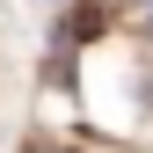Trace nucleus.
I'll use <instances>...</instances> for the list:
<instances>
[{
	"mask_svg": "<svg viewBox=\"0 0 153 153\" xmlns=\"http://www.w3.org/2000/svg\"><path fill=\"white\" fill-rule=\"evenodd\" d=\"M29 153H59V146H29Z\"/></svg>",
	"mask_w": 153,
	"mask_h": 153,
	"instance_id": "1",
	"label": "nucleus"
}]
</instances>
